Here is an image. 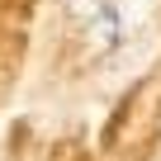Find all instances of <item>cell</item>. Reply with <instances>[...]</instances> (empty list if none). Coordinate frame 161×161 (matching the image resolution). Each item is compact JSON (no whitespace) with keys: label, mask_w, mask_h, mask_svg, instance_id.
Instances as JSON below:
<instances>
[{"label":"cell","mask_w":161,"mask_h":161,"mask_svg":"<svg viewBox=\"0 0 161 161\" xmlns=\"http://www.w3.org/2000/svg\"><path fill=\"white\" fill-rule=\"evenodd\" d=\"M95 33H100L104 47L119 43V10H114V0H104V5H100V14H95Z\"/></svg>","instance_id":"6da1fadb"}]
</instances>
